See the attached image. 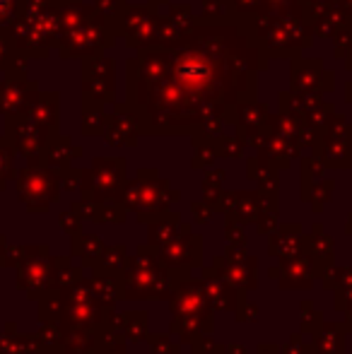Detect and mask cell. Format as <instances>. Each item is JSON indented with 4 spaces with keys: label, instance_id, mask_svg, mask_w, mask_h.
Returning <instances> with one entry per match:
<instances>
[{
    "label": "cell",
    "instance_id": "6da1fadb",
    "mask_svg": "<svg viewBox=\"0 0 352 354\" xmlns=\"http://www.w3.org/2000/svg\"><path fill=\"white\" fill-rule=\"evenodd\" d=\"M316 354H343V335L338 328H326L314 342Z\"/></svg>",
    "mask_w": 352,
    "mask_h": 354
}]
</instances>
